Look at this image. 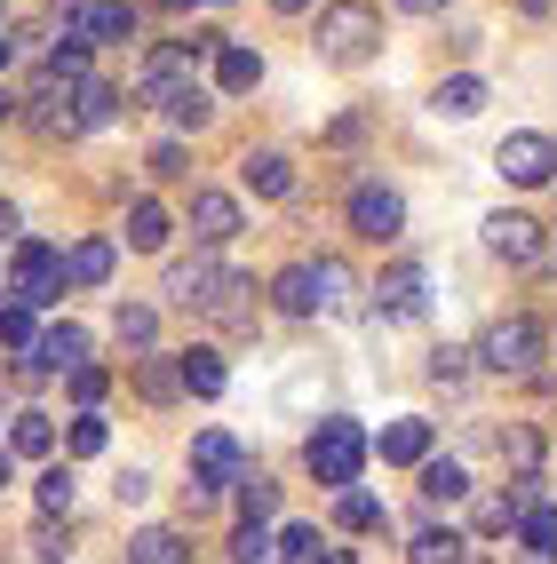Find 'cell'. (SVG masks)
I'll list each match as a JSON object with an SVG mask.
<instances>
[{
	"mask_svg": "<svg viewBox=\"0 0 557 564\" xmlns=\"http://www.w3.org/2000/svg\"><path fill=\"white\" fill-rule=\"evenodd\" d=\"M128 564H192V549H183V533H168V524H143L128 541Z\"/></svg>",
	"mask_w": 557,
	"mask_h": 564,
	"instance_id": "23",
	"label": "cell"
},
{
	"mask_svg": "<svg viewBox=\"0 0 557 564\" xmlns=\"http://www.w3.org/2000/svg\"><path fill=\"white\" fill-rule=\"evenodd\" d=\"M88 366V326H49L41 343H32V373H81Z\"/></svg>",
	"mask_w": 557,
	"mask_h": 564,
	"instance_id": "10",
	"label": "cell"
},
{
	"mask_svg": "<svg viewBox=\"0 0 557 564\" xmlns=\"http://www.w3.org/2000/svg\"><path fill=\"white\" fill-rule=\"evenodd\" d=\"M200 318H215V326H255V279H239V271H223Z\"/></svg>",
	"mask_w": 557,
	"mask_h": 564,
	"instance_id": "14",
	"label": "cell"
},
{
	"mask_svg": "<svg viewBox=\"0 0 557 564\" xmlns=\"http://www.w3.org/2000/svg\"><path fill=\"white\" fill-rule=\"evenodd\" d=\"M72 41H81V48H128L136 41V0H88Z\"/></svg>",
	"mask_w": 557,
	"mask_h": 564,
	"instance_id": "8",
	"label": "cell"
},
{
	"mask_svg": "<svg viewBox=\"0 0 557 564\" xmlns=\"http://www.w3.org/2000/svg\"><path fill=\"white\" fill-rule=\"evenodd\" d=\"M104 437H111V430H104V413H81V422H72V454H81V462L104 454Z\"/></svg>",
	"mask_w": 557,
	"mask_h": 564,
	"instance_id": "41",
	"label": "cell"
},
{
	"mask_svg": "<svg viewBox=\"0 0 557 564\" xmlns=\"http://www.w3.org/2000/svg\"><path fill=\"white\" fill-rule=\"evenodd\" d=\"M32 564H72V549L56 541V524H41V533H32Z\"/></svg>",
	"mask_w": 557,
	"mask_h": 564,
	"instance_id": "44",
	"label": "cell"
},
{
	"mask_svg": "<svg viewBox=\"0 0 557 564\" xmlns=\"http://www.w3.org/2000/svg\"><path fill=\"white\" fill-rule=\"evenodd\" d=\"M56 294H64V254H56V247H41V239H17V262H9V303L41 311V303H56Z\"/></svg>",
	"mask_w": 557,
	"mask_h": 564,
	"instance_id": "5",
	"label": "cell"
},
{
	"mask_svg": "<svg viewBox=\"0 0 557 564\" xmlns=\"http://www.w3.org/2000/svg\"><path fill=\"white\" fill-rule=\"evenodd\" d=\"M502 462H517V477H534V462H542V437H534V430H510V437H502Z\"/></svg>",
	"mask_w": 557,
	"mask_h": 564,
	"instance_id": "40",
	"label": "cell"
},
{
	"mask_svg": "<svg viewBox=\"0 0 557 564\" xmlns=\"http://www.w3.org/2000/svg\"><path fill=\"white\" fill-rule=\"evenodd\" d=\"M303 469H311L319 485H334V494H351L358 469H366V430L343 422V413H334V422H319V430L303 437Z\"/></svg>",
	"mask_w": 557,
	"mask_h": 564,
	"instance_id": "2",
	"label": "cell"
},
{
	"mask_svg": "<svg viewBox=\"0 0 557 564\" xmlns=\"http://www.w3.org/2000/svg\"><path fill=\"white\" fill-rule=\"evenodd\" d=\"M72 398L96 413V398H104V366H81V373H72Z\"/></svg>",
	"mask_w": 557,
	"mask_h": 564,
	"instance_id": "45",
	"label": "cell"
},
{
	"mask_svg": "<svg viewBox=\"0 0 557 564\" xmlns=\"http://www.w3.org/2000/svg\"><path fill=\"white\" fill-rule=\"evenodd\" d=\"M111 262H120V254H111V239H81V247L64 254V286H104Z\"/></svg>",
	"mask_w": 557,
	"mask_h": 564,
	"instance_id": "21",
	"label": "cell"
},
{
	"mask_svg": "<svg viewBox=\"0 0 557 564\" xmlns=\"http://www.w3.org/2000/svg\"><path fill=\"white\" fill-rule=\"evenodd\" d=\"M152 175H160V183L183 175V143H152Z\"/></svg>",
	"mask_w": 557,
	"mask_h": 564,
	"instance_id": "46",
	"label": "cell"
},
{
	"mask_svg": "<svg viewBox=\"0 0 557 564\" xmlns=\"http://www.w3.org/2000/svg\"><path fill=\"white\" fill-rule=\"evenodd\" d=\"M136 390L152 398V405H160V398H175V390H183V373H175L168 358H143V373H136Z\"/></svg>",
	"mask_w": 557,
	"mask_h": 564,
	"instance_id": "36",
	"label": "cell"
},
{
	"mask_svg": "<svg viewBox=\"0 0 557 564\" xmlns=\"http://www.w3.org/2000/svg\"><path fill=\"white\" fill-rule=\"evenodd\" d=\"M271 294H279V311L287 318H319L326 303H319V271H311V262H287V271L271 279Z\"/></svg>",
	"mask_w": 557,
	"mask_h": 564,
	"instance_id": "16",
	"label": "cell"
},
{
	"mask_svg": "<svg viewBox=\"0 0 557 564\" xmlns=\"http://www.w3.org/2000/svg\"><path fill=\"white\" fill-rule=\"evenodd\" d=\"M168 120H175V128H200V120H207V88H183V96L168 104Z\"/></svg>",
	"mask_w": 557,
	"mask_h": 564,
	"instance_id": "43",
	"label": "cell"
},
{
	"mask_svg": "<svg viewBox=\"0 0 557 564\" xmlns=\"http://www.w3.org/2000/svg\"><path fill=\"white\" fill-rule=\"evenodd\" d=\"M9 239H17V207H9V199H0V247H9Z\"/></svg>",
	"mask_w": 557,
	"mask_h": 564,
	"instance_id": "48",
	"label": "cell"
},
{
	"mask_svg": "<svg viewBox=\"0 0 557 564\" xmlns=\"http://www.w3.org/2000/svg\"><path fill=\"white\" fill-rule=\"evenodd\" d=\"M9 454H32V462H49V454H56V422H49V413H17V430H9Z\"/></svg>",
	"mask_w": 557,
	"mask_h": 564,
	"instance_id": "25",
	"label": "cell"
},
{
	"mask_svg": "<svg viewBox=\"0 0 557 564\" xmlns=\"http://www.w3.org/2000/svg\"><path fill=\"white\" fill-rule=\"evenodd\" d=\"M9 56H17V41H9V32H0V72H9Z\"/></svg>",
	"mask_w": 557,
	"mask_h": 564,
	"instance_id": "51",
	"label": "cell"
},
{
	"mask_svg": "<svg viewBox=\"0 0 557 564\" xmlns=\"http://www.w3.org/2000/svg\"><path fill=\"white\" fill-rule=\"evenodd\" d=\"M319 564H351V556H343V549H319Z\"/></svg>",
	"mask_w": 557,
	"mask_h": 564,
	"instance_id": "52",
	"label": "cell"
},
{
	"mask_svg": "<svg viewBox=\"0 0 557 564\" xmlns=\"http://www.w3.org/2000/svg\"><path fill=\"white\" fill-rule=\"evenodd\" d=\"M32 494H41V517H72V469H64V462H49Z\"/></svg>",
	"mask_w": 557,
	"mask_h": 564,
	"instance_id": "30",
	"label": "cell"
},
{
	"mask_svg": "<svg viewBox=\"0 0 557 564\" xmlns=\"http://www.w3.org/2000/svg\"><path fill=\"white\" fill-rule=\"evenodd\" d=\"M279 556H287V564H319V524H287V533H279Z\"/></svg>",
	"mask_w": 557,
	"mask_h": 564,
	"instance_id": "39",
	"label": "cell"
},
{
	"mask_svg": "<svg viewBox=\"0 0 557 564\" xmlns=\"http://www.w3.org/2000/svg\"><path fill=\"white\" fill-rule=\"evenodd\" d=\"M192 239L232 247V239H239V199H232V192H192Z\"/></svg>",
	"mask_w": 557,
	"mask_h": 564,
	"instance_id": "12",
	"label": "cell"
},
{
	"mask_svg": "<svg viewBox=\"0 0 557 564\" xmlns=\"http://www.w3.org/2000/svg\"><path fill=\"white\" fill-rule=\"evenodd\" d=\"M175 373H183V390H192V398H223V358L215 350H183Z\"/></svg>",
	"mask_w": 557,
	"mask_h": 564,
	"instance_id": "24",
	"label": "cell"
},
{
	"mask_svg": "<svg viewBox=\"0 0 557 564\" xmlns=\"http://www.w3.org/2000/svg\"><path fill=\"white\" fill-rule=\"evenodd\" d=\"M398 9H406V17H438V9H446V0H398Z\"/></svg>",
	"mask_w": 557,
	"mask_h": 564,
	"instance_id": "49",
	"label": "cell"
},
{
	"mask_svg": "<svg viewBox=\"0 0 557 564\" xmlns=\"http://www.w3.org/2000/svg\"><path fill=\"white\" fill-rule=\"evenodd\" d=\"M462 556H470V533H454V524H422L406 541V564H462Z\"/></svg>",
	"mask_w": 557,
	"mask_h": 564,
	"instance_id": "18",
	"label": "cell"
},
{
	"mask_svg": "<svg viewBox=\"0 0 557 564\" xmlns=\"http://www.w3.org/2000/svg\"><path fill=\"white\" fill-rule=\"evenodd\" d=\"M311 271H319V303H326V311H343V303H351V271H343L334 254H326V262H311Z\"/></svg>",
	"mask_w": 557,
	"mask_h": 564,
	"instance_id": "37",
	"label": "cell"
},
{
	"mask_svg": "<svg viewBox=\"0 0 557 564\" xmlns=\"http://www.w3.org/2000/svg\"><path fill=\"white\" fill-rule=\"evenodd\" d=\"M478 231H486V254H502V262H534L542 254V223L534 215H486V223H478Z\"/></svg>",
	"mask_w": 557,
	"mask_h": 564,
	"instance_id": "9",
	"label": "cell"
},
{
	"mask_svg": "<svg viewBox=\"0 0 557 564\" xmlns=\"http://www.w3.org/2000/svg\"><path fill=\"white\" fill-rule=\"evenodd\" d=\"M215 262L200 254V262H175V271H168V303H183V311H207V294H215Z\"/></svg>",
	"mask_w": 557,
	"mask_h": 564,
	"instance_id": "20",
	"label": "cell"
},
{
	"mask_svg": "<svg viewBox=\"0 0 557 564\" xmlns=\"http://www.w3.org/2000/svg\"><path fill=\"white\" fill-rule=\"evenodd\" d=\"M334 524H343V533H383V501H375V494H358V485H351V494L334 501Z\"/></svg>",
	"mask_w": 557,
	"mask_h": 564,
	"instance_id": "29",
	"label": "cell"
},
{
	"mask_svg": "<svg viewBox=\"0 0 557 564\" xmlns=\"http://www.w3.org/2000/svg\"><path fill=\"white\" fill-rule=\"evenodd\" d=\"M383 48V9L375 0H326L319 9V56L326 64H366Z\"/></svg>",
	"mask_w": 557,
	"mask_h": 564,
	"instance_id": "1",
	"label": "cell"
},
{
	"mask_svg": "<svg viewBox=\"0 0 557 564\" xmlns=\"http://www.w3.org/2000/svg\"><path fill=\"white\" fill-rule=\"evenodd\" d=\"M470 494V469L462 462H422V501L438 509V501H462Z\"/></svg>",
	"mask_w": 557,
	"mask_h": 564,
	"instance_id": "28",
	"label": "cell"
},
{
	"mask_svg": "<svg viewBox=\"0 0 557 564\" xmlns=\"http://www.w3.org/2000/svg\"><path fill=\"white\" fill-rule=\"evenodd\" d=\"M239 183H247L255 199H287V192H294V160H287V152H247V160H239Z\"/></svg>",
	"mask_w": 557,
	"mask_h": 564,
	"instance_id": "15",
	"label": "cell"
},
{
	"mask_svg": "<svg viewBox=\"0 0 557 564\" xmlns=\"http://www.w3.org/2000/svg\"><path fill=\"white\" fill-rule=\"evenodd\" d=\"M232 556H239V564H279V541L264 533V524H239V533H232Z\"/></svg>",
	"mask_w": 557,
	"mask_h": 564,
	"instance_id": "34",
	"label": "cell"
},
{
	"mask_svg": "<svg viewBox=\"0 0 557 564\" xmlns=\"http://www.w3.org/2000/svg\"><path fill=\"white\" fill-rule=\"evenodd\" d=\"M255 462L239 454V437L232 430H200L192 437V485H207V494H223V485H239Z\"/></svg>",
	"mask_w": 557,
	"mask_h": 564,
	"instance_id": "7",
	"label": "cell"
},
{
	"mask_svg": "<svg viewBox=\"0 0 557 564\" xmlns=\"http://www.w3.org/2000/svg\"><path fill=\"white\" fill-rule=\"evenodd\" d=\"M271 9H279V17H303V9H311V0H271Z\"/></svg>",
	"mask_w": 557,
	"mask_h": 564,
	"instance_id": "50",
	"label": "cell"
},
{
	"mask_svg": "<svg viewBox=\"0 0 557 564\" xmlns=\"http://www.w3.org/2000/svg\"><path fill=\"white\" fill-rule=\"evenodd\" d=\"M486 373H534L542 366V318H526V311H510V318H494L486 334H478V350H470Z\"/></svg>",
	"mask_w": 557,
	"mask_h": 564,
	"instance_id": "3",
	"label": "cell"
},
{
	"mask_svg": "<svg viewBox=\"0 0 557 564\" xmlns=\"http://www.w3.org/2000/svg\"><path fill=\"white\" fill-rule=\"evenodd\" d=\"M494 175H502V183H517V192H542V183H557V135H542V128L502 135Z\"/></svg>",
	"mask_w": 557,
	"mask_h": 564,
	"instance_id": "4",
	"label": "cell"
},
{
	"mask_svg": "<svg viewBox=\"0 0 557 564\" xmlns=\"http://www.w3.org/2000/svg\"><path fill=\"white\" fill-rule=\"evenodd\" d=\"M215 88H223V96L264 88V56H255V48H239V41H223V48H215Z\"/></svg>",
	"mask_w": 557,
	"mask_h": 564,
	"instance_id": "17",
	"label": "cell"
},
{
	"mask_svg": "<svg viewBox=\"0 0 557 564\" xmlns=\"http://www.w3.org/2000/svg\"><path fill=\"white\" fill-rule=\"evenodd\" d=\"M49 80H56V88H64V80L88 88V48H81V41H56V48H49Z\"/></svg>",
	"mask_w": 557,
	"mask_h": 564,
	"instance_id": "32",
	"label": "cell"
},
{
	"mask_svg": "<svg viewBox=\"0 0 557 564\" xmlns=\"http://www.w3.org/2000/svg\"><path fill=\"white\" fill-rule=\"evenodd\" d=\"M438 120H478V111H486V80H478V72H454V80H438Z\"/></svg>",
	"mask_w": 557,
	"mask_h": 564,
	"instance_id": "19",
	"label": "cell"
},
{
	"mask_svg": "<svg viewBox=\"0 0 557 564\" xmlns=\"http://www.w3.org/2000/svg\"><path fill=\"white\" fill-rule=\"evenodd\" d=\"M510 524H517V509H510V501H478V509H470V533H478V541L510 533Z\"/></svg>",
	"mask_w": 557,
	"mask_h": 564,
	"instance_id": "38",
	"label": "cell"
},
{
	"mask_svg": "<svg viewBox=\"0 0 557 564\" xmlns=\"http://www.w3.org/2000/svg\"><path fill=\"white\" fill-rule=\"evenodd\" d=\"M239 509H247V524H264V517L279 509V485H271L264 469H247V477H239Z\"/></svg>",
	"mask_w": 557,
	"mask_h": 564,
	"instance_id": "31",
	"label": "cell"
},
{
	"mask_svg": "<svg viewBox=\"0 0 557 564\" xmlns=\"http://www.w3.org/2000/svg\"><path fill=\"white\" fill-rule=\"evenodd\" d=\"M168 231H175V223H168V207H160V199H136V207H128V247H136V254H160V247H168Z\"/></svg>",
	"mask_w": 557,
	"mask_h": 564,
	"instance_id": "22",
	"label": "cell"
},
{
	"mask_svg": "<svg viewBox=\"0 0 557 564\" xmlns=\"http://www.w3.org/2000/svg\"><path fill=\"white\" fill-rule=\"evenodd\" d=\"M9 111H17V104H9V96H0V120H9Z\"/></svg>",
	"mask_w": 557,
	"mask_h": 564,
	"instance_id": "53",
	"label": "cell"
},
{
	"mask_svg": "<svg viewBox=\"0 0 557 564\" xmlns=\"http://www.w3.org/2000/svg\"><path fill=\"white\" fill-rule=\"evenodd\" d=\"M366 454H383L390 469H422V462H430V422L406 413V422H390L383 437H366Z\"/></svg>",
	"mask_w": 557,
	"mask_h": 564,
	"instance_id": "11",
	"label": "cell"
},
{
	"mask_svg": "<svg viewBox=\"0 0 557 564\" xmlns=\"http://www.w3.org/2000/svg\"><path fill=\"white\" fill-rule=\"evenodd\" d=\"M517 541H526V556H557V509L549 501L517 509Z\"/></svg>",
	"mask_w": 557,
	"mask_h": 564,
	"instance_id": "26",
	"label": "cell"
},
{
	"mask_svg": "<svg viewBox=\"0 0 557 564\" xmlns=\"http://www.w3.org/2000/svg\"><path fill=\"white\" fill-rule=\"evenodd\" d=\"M422 262H398V271H383V286H375V318H415L422 311Z\"/></svg>",
	"mask_w": 557,
	"mask_h": 564,
	"instance_id": "13",
	"label": "cell"
},
{
	"mask_svg": "<svg viewBox=\"0 0 557 564\" xmlns=\"http://www.w3.org/2000/svg\"><path fill=\"white\" fill-rule=\"evenodd\" d=\"M111 334H120V350H152V334H160L152 303H120L111 311Z\"/></svg>",
	"mask_w": 557,
	"mask_h": 564,
	"instance_id": "27",
	"label": "cell"
},
{
	"mask_svg": "<svg viewBox=\"0 0 557 564\" xmlns=\"http://www.w3.org/2000/svg\"><path fill=\"white\" fill-rule=\"evenodd\" d=\"M430 382H446V390L470 382V350H430Z\"/></svg>",
	"mask_w": 557,
	"mask_h": 564,
	"instance_id": "42",
	"label": "cell"
},
{
	"mask_svg": "<svg viewBox=\"0 0 557 564\" xmlns=\"http://www.w3.org/2000/svg\"><path fill=\"white\" fill-rule=\"evenodd\" d=\"M343 215H351V231H358V239H375V247H390V239L406 231V199L390 192V183H358Z\"/></svg>",
	"mask_w": 557,
	"mask_h": 564,
	"instance_id": "6",
	"label": "cell"
},
{
	"mask_svg": "<svg viewBox=\"0 0 557 564\" xmlns=\"http://www.w3.org/2000/svg\"><path fill=\"white\" fill-rule=\"evenodd\" d=\"M104 120H120V88L88 80V88H81V128H104Z\"/></svg>",
	"mask_w": 557,
	"mask_h": 564,
	"instance_id": "33",
	"label": "cell"
},
{
	"mask_svg": "<svg viewBox=\"0 0 557 564\" xmlns=\"http://www.w3.org/2000/svg\"><path fill=\"white\" fill-rule=\"evenodd\" d=\"M0 343H9V350H32V343H41V334H32V311L9 303V294H0Z\"/></svg>",
	"mask_w": 557,
	"mask_h": 564,
	"instance_id": "35",
	"label": "cell"
},
{
	"mask_svg": "<svg viewBox=\"0 0 557 564\" xmlns=\"http://www.w3.org/2000/svg\"><path fill=\"white\" fill-rule=\"evenodd\" d=\"M9 485H17V454L0 445V494H9Z\"/></svg>",
	"mask_w": 557,
	"mask_h": 564,
	"instance_id": "47",
	"label": "cell"
}]
</instances>
